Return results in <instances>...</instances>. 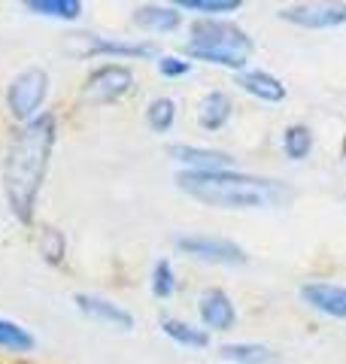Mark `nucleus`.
<instances>
[{
	"label": "nucleus",
	"instance_id": "1",
	"mask_svg": "<svg viewBox=\"0 0 346 364\" xmlns=\"http://www.w3.org/2000/svg\"><path fill=\"white\" fill-rule=\"evenodd\" d=\"M55 149V119L40 112L33 122L21 124L6 146L4 158V198L9 213L21 225L33 222L37 198L49 170V158Z\"/></svg>",
	"mask_w": 346,
	"mask_h": 364
},
{
	"label": "nucleus",
	"instance_id": "2",
	"mask_svg": "<svg viewBox=\"0 0 346 364\" xmlns=\"http://www.w3.org/2000/svg\"><path fill=\"white\" fill-rule=\"evenodd\" d=\"M177 186L189 198L219 210H268L292 200V188L285 182L237 173V170H210V173L182 170L177 173Z\"/></svg>",
	"mask_w": 346,
	"mask_h": 364
},
{
	"label": "nucleus",
	"instance_id": "3",
	"mask_svg": "<svg viewBox=\"0 0 346 364\" xmlns=\"http://www.w3.org/2000/svg\"><path fill=\"white\" fill-rule=\"evenodd\" d=\"M186 52H189V58L243 73V67L249 64L252 52H256V43H252V37L243 28L231 25V21L201 18L192 25V37L186 43Z\"/></svg>",
	"mask_w": 346,
	"mask_h": 364
},
{
	"label": "nucleus",
	"instance_id": "4",
	"mask_svg": "<svg viewBox=\"0 0 346 364\" xmlns=\"http://www.w3.org/2000/svg\"><path fill=\"white\" fill-rule=\"evenodd\" d=\"M46 95H49V76H46L43 67H28V70H21L6 88L9 116L19 119L21 124L33 122L40 116V107L46 104Z\"/></svg>",
	"mask_w": 346,
	"mask_h": 364
},
{
	"label": "nucleus",
	"instance_id": "5",
	"mask_svg": "<svg viewBox=\"0 0 346 364\" xmlns=\"http://www.w3.org/2000/svg\"><path fill=\"white\" fill-rule=\"evenodd\" d=\"M134 88V73L125 64H100L98 70H91L85 79L83 97L91 104H115Z\"/></svg>",
	"mask_w": 346,
	"mask_h": 364
},
{
	"label": "nucleus",
	"instance_id": "6",
	"mask_svg": "<svg viewBox=\"0 0 346 364\" xmlns=\"http://www.w3.org/2000/svg\"><path fill=\"white\" fill-rule=\"evenodd\" d=\"M177 249L182 255H189V258L206 261V264H228V267L246 264L243 249H240L237 243H231V240H222V237H204V234L179 237Z\"/></svg>",
	"mask_w": 346,
	"mask_h": 364
},
{
	"label": "nucleus",
	"instance_id": "7",
	"mask_svg": "<svg viewBox=\"0 0 346 364\" xmlns=\"http://www.w3.org/2000/svg\"><path fill=\"white\" fill-rule=\"evenodd\" d=\"M83 40L79 55L83 58H155L158 46L155 43H125V40H107L95 33H76Z\"/></svg>",
	"mask_w": 346,
	"mask_h": 364
},
{
	"label": "nucleus",
	"instance_id": "8",
	"mask_svg": "<svg viewBox=\"0 0 346 364\" xmlns=\"http://www.w3.org/2000/svg\"><path fill=\"white\" fill-rule=\"evenodd\" d=\"M280 18L288 25L310 28V31H331L346 25V4H316V6H285L280 9Z\"/></svg>",
	"mask_w": 346,
	"mask_h": 364
},
{
	"label": "nucleus",
	"instance_id": "9",
	"mask_svg": "<svg viewBox=\"0 0 346 364\" xmlns=\"http://www.w3.org/2000/svg\"><path fill=\"white\" fill-rule=\"evenodd\" d=\"M76 306L79 313H85L88 318H95V322L107 328H115V331H131L134 328V316L125 306L112 304L107 298H98V294H76Z\"/></svg>",
	"mask_w": 346,
	"mask_h": 364
},
{
	"label": "nucleus",
	"instance_id": "10",
	"mask_svg": "<svg viewBox=\"0 0 346 364\" xmlns=\"http://www.w3.org/2000/svg\"><path fill=\"white\" fill-rule=\"evenodd\" d=\"M198 313H201V322L213 331H231L237 322V310L231 298L222 289H206L198 301Z\"/></svg>",
	"mask_w": 346,
	"mask_h": 364
},
{
	"label": "nucleus",
	"instance_id": "11",
	"mask_svg": "<svg viewBox=\"0 0 346 364\" xmlns=\"http://www.w3.org/2000/svg\"><path fill=\"white\" fill-rule=\"evenodd\" d=\"M301 301L310 304L313 310L325 313L331 318H343L346 322V289L331 286V282H310L301 289Z\"/></svg>",
	"mask_w": 346,
	"mask_h": 364
},
{
	"label": "nucleus",
	"instance_id": "12",
	"mask_svg": "<svg viewBox=\"0 0 346 364\" xmlns=\"http://www.w3.org/2000/svg\"><path fill=\"white\" fill-rule=\"evenodd\" d=\"M170 155L177 158L179 164H186L189 170H198V173H210V170H231L234 167V158L228 152H216V149H201V146H170Z\"/></svg>",
	"mask_w": 346,
	"mask_h": 364
},
{
	"label": "nucleus",
	"instance_id": "13",
	"mask_svg": "<svg viewBox=\"0 0 346 364\" xmlns=\"http://www.w3.org/2000/svg\"><path fill=\"white\" fill-rule=\"evenodd\" d=\"M237 85L246 91V95L258 97L261 104H283L285 100V85L268 70H243L237 73Z\"/></svg>",
	"mask_w": 346,
	"mask_h": 364
},
{
	"label": "nucleus",
	"instance_id": "14",
	"mask_svg": "<svg viewBox=\"0 0 346 364\" xmlns=\"http://www.w3.org/2000/svg\"><path fill=\"white\" fill-rule=\"evenodd\" d=\"M231 112H234V104H231V97L225 91H210V95L201 100L198 124L204 131H222L231 122Z\"/></svg>",
	"mask_w": 346,
	"mask_h": 364
},
{
	"label": "nucleus",
	"instance_id": "15",
	"mask_svg": "<svg viewBox=\"0 0 346 364\" xmlns=\"http://www.w3.org/2000/svg\"><path fill=\"white\" fill-rule=\"evenodd\" d=\"M134 25L149 33H170L182 25V16L177 6H140L134 13Z\"/></svg>",
	"mask_w": 346,
	"mask_h": 364
},
{
	"label": "nucleus",
	"instance_id": "16",
	"mask_svg": "<svg viewBox=\"0 0 346 364\" xmlns=\"http://www.w3.org/2000/svg\"><path fill=\"white\" fill-rule=\"evenodd\" d=\"M161 331H164L173 343L189 346V349H206V346H210V334H206L204 328L179 322V318H164V322H161Z\"/></svg>",
	"mask_w": 346,
	"mask_h": 364
},
{
	"label": "nucleus",
	"instance_id": "17",
	"mask_svg": "<svg viewBox=\"0 0 346 364\" xmlns=\"http://www.w3.org/2000/svg\"><path fill=\"white\" fill-rule=\"evenodd\" d=\"M222 358L234 364H276V355L261 343H231L222 346Z\"/></svg>",
	"mask_w": 346,
	"mask_h": 364
},
{
	"label": "nucleus",
	"instance_id": "18",
	"mask_svg": "<svg viewBox=\"0 0 346 364\" xmlns=\"http://www.w3.org/2000/svg\"><path fill=\"white\" fill-rule=\"evenodd\" d=\"M25 9L46 18H64V21H73L83 16V4L79 0H28Z\"/></svg>",
	"mask_w": 346,
	"mask_h": 364
},
{
	"label": "nucleus",
	"instance_id": "19",
	"mask_svg": "<svg viewBox=\"0 0 346 364\" xmlns=\"http://www.w3.org/2000/svg\"><path fill=\"white\" fill-rule=\"evenodd\" d=\"M310 149H313V131L307 124H292V128L283 131V152L292 161H304Z\"/></svg>",
	"mask_w": 346,
	"mask_h": 364
},
{
	"label": "nucleus",
	"instance_id": "20",
	"mask_svg": "<svg viewBox=\"0 0 346 364\" xmlns=\"http://www.w3.org/2000/svg\"><path fill=\"white\" fill-rule=\"evenodd\" d=\"M173 122H177V104L170 97H155L146 107V124L155 134H167L173 128Z\"/></svg>",
	"mask_w": 346,
	"mask_h": 364
},
{
	"label": "nucleus",
	"instance_id": "21",
	"mask_svg": "<svg viewBox=\"0 0 346 364\" xmlns=\"http://www.w3.org/2000/svg\"><path fill=\"white\" fill-rule=\"evenodd\" d=\"M0 349L28 352V349H33V334L25 331L21 325L9 322V318H0Z\"/></svg>",
	"mask_w": 346,
	"mask_h": 364
},
{
	"label": "nucleus",
	"instance_id": "22",
	"mask_svg": "<svg viewBox=\"0 0 346 364\" xmlns=\"http://www.w3.org/2000/svg\"><path fill=\"white\" fill-rule=\"evenodd\" d=\"M177 9H189V13H198L204 18H216L225 13H237L240 0H179Z\"/></svg>",
	"mask_w": 346,
	"mask_h": 364
},
{
	"label": "nucleus",
	"instance_id": "23",
	"mask_svg": "<svg viewBox=\"0 0 346 364\" xmlns=\"http://www.w3.org/2000/svg\"><path fill=\"white\" fill-rule=\"evenodd\" d=\"M173 291H177V277H173L170 261L161 258L158 264L152 267V294L155 298H170Z\"/></svg>",
	"mask_w": 346,
	"mask_h": 364
},
{
	"label": "nucleus",
	"instance_id": "24",
	"mask_svg": "<svg viewBox=\"0 0 346 364\" xmlns=\"http://www.w3.org/2000/svg\"><path fill=\"white\" fill-rule=\"evenodd\" d=\"M64 249H67L64 234L55 231V228H46L43 237H40V252L46 255V261H49V264H61V261H64Z\"/></svg>",
	"mask_w": 346,
	"mask_h": 364
},
{
	"label": "nucleus",
	"instance_id": "25",
	"mask_svg": "<svg viewBox=\"0 0 346 364\" xmlns=\"http://www.w3.org/2000/svg\"><path fill=\"white\" fill-rule=\"evenodd\" d=\"M192 70V61L186 58H177V55H164V58H158V73L164 79H179Z\"/></svg>",
	"mask_w": 346,
	"mask_h": 364
}]
</instances>
